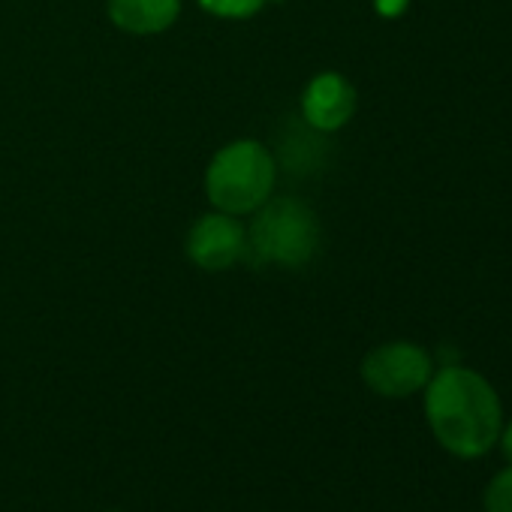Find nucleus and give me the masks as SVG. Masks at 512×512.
<instances>
[{
	"mask_svg": "<svg viewBox=\"0 0 512 512\" xmlns=\"http://www.w3.org/2000/svg\"><path fill=\"white\" fill-rule=\"evenodd\" d=\"M425 419L434 440L461 461L485 458L503 431L497 389L473 368L443 365L425 386Z\"/></svg>",
	"mask_w": 512,
	"mask_h": 512,
	"instance_id": "1",
	"label": "nucleus"
},
{
	"mask_svg": "<svg viewBox=\"0 0 512 512\" xmlns=\"http://www.w3.org/2000/svg\"><path fill=\"white\" fill-rule=\"evenodd\" d=\"M275 187V160L266 145L238 139L220 148L205 172V190L217 211L250 214L269 202Z\"/></svg>",
	"mask_w": 512,
	"mask_h": 512,
	"instance_id": "2",
	"label": "nucleus"
},
{
	"mask_svg": "<svg viewBox=\"0 0 512 512\" xmlns=\"http://www.w3.org/2000/svg\"><path fill=\"white\" fill-rule=\"evenodd\" d=\"M320 247V223L299 199H269L256 208L247 229V253L253 263L299 269Z\"/></svg>",
	"mask_w": 512,
	"mask_h": 512,
	"instance_id": "3",
	"label": "nucleus"
},
{
	"mask_svg": "<svg viewBox=\"0 0 512 512\" xmlns=\"http://www.w3.org/2000/svg\"><path fill=\"white\" fill-rule=\"evenodd\" d=\"M434 362L428 350L410 341H392L374 347L362 362V380L383 398H410L428 386Z\"/></svg>",
	"mask_w": 512,
	"mask_h": 512,
	"instance_id": "4",
	"label": "nucleus"
},
{
	"mask_svg": "<svg viewBox=\"0 0 512 512\" xmlns=\"http://www.w3.org/2000/svg\"><path fill=\"white\" fill-rule=\"evenodd\" d=\"M187 256L205 272H223L247 256V232L232 214H205L187 235Z\"/></svg>",
	"mask_w": 512,
	"mask_h": 512,
	"instance_id": "5",
	"label": "nucleus"
},
{
	"mask_svg": "<svg viewBox=\"0 0 512 512\" xmlns=\"http://www.w3.org/2000/svg\"><path fill=\"white\" fill-rule=\"evenodd\" d=\"M356 112V91L338 73H320L302 97V115L317 130H338Z\"/></svg>",
	"mask_w": 512,
	"mask_h": 512,
	"instance_id": "6",
	"label": "nucleus"
},
{
	"mask_svg": "<svg viewBox=\"0 0 512 512\" xmlns=\"http://www.w3.org/2000/svg\"><path fill=\"white\" fill-rule=\"evenodd\" d=\"M181 0H109V19L127 34H163L175 25Z\"/></svg>",
	"mask_w": 512,
	"mask_h": 512,
	"instance_id": "7",
	"label": "nucleus"
},
{
	"mask_svg": "<svg viewBox=\"0 0 512 512\" xmlns=\"http://www.w3.org/2000/svg\"><path fill=\"white\" fill-rule=\"evenodd\" d=\"M485 512H512V464L497 470L482 491Z\"/></svg>",
	"mask_w": 512,
	"mask_h": 512,
	"instance_id": "8",
	"label": "nucleus"
},
{
	"mask_svg": "<svg viewBox=\"0 0 512 512\" xmlns=\"http://www.w3.org/2000/svg\"><path fill=\"white\" fill-rule=\"evenodd\" d=\"M202 10L220 19H250L253 13H260L266 0H199Z\"/></svg>",
	"mask_w": 512,
	"mask_h": 512,
	"instance_id": "9",
	"label": "nucleus"
},
{
	"mask_svg": "<svg viewBox=\"0 0 512 512\" xmlns=\"http://www.w3.org/2000/svg\"><path fill=\"white\" fill-rule=\"evenodd\" d=\"M497 446H500L503 458L512 464V419H509V422H503V431H500V440H497Z\"/></svg>",
	"mask_w": 512,
	"mask_h": 512,
	"instance_id": "10",
	"label": "nucleus"
}]
</instances>
